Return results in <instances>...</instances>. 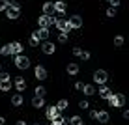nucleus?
I'll use <instances>...</instances> for the list:
<instances>
[{"mask_svg":"<svg viewBox=\"0 0 129 125\" xmlns=\"http://www.w3.org/2000/svg\"><path fill=\"white\" fill-rule=\"evenodd\" d=\"M45 116H47V119H51V121H52L54 118H58V116H60V110L56 108V106H49L47 112H45Z\"/></svg>","mask_w":129,"mask_h":125,"instance_id":"nucleus-10","label":"nucleus"},{"mask_svg":"<svg viewBox=\"0 0 129 125\" xmlns=\"http://www.w3.org/2000/svg\"><path fill=\"white\" fill-rule=\"evenodd\" d=\"M52 4H54V13H58V15H64V13H66L64 0H58V2H52Z\"/></svg>","mask_w":129,"mask_h":125,"instance_id":"nucleus-14","label":"nucleus"},{"mask_svg":"<svg viewBox=\"0 0 129 125\" xmlns=\"http://www.w3.org/2000/svg\"><path fill=\"white\" fill-rule=\"evenodd\" d=\"M4 121H6V119H4L2 116H0V125H4Z\"/></svg>","mask_w":129,"mask_h":125,"instance_id":"nucleus-42","label":"nucleus"},{"mask_svg":"<svg viewBox=\"0 0 129 125\" xmlns=\"http://www.w3.org/2000/svg\"><path fill=\"white\" fill-rule=\"evenodd\" d=\"M8 10V0H0V11H6Z\"/></svg>","mask_w":129,"mask_h":125,"instance_id":"nucleus-30","label":"nucleus"},{"mask_svg":"<svg viewBox=\"0 0 129 125\" xmlns=\"http://www.w3.org/2000/svg\"><path fill=\"white\" fill-rule=\"evenodd\" d=\"M0 71H2V65H0Z\"/></svg>","mask_w":129,"mask_h":125,"instance_id":"nucleus-44","label":"nucleus"},{"mask_svg":"<svg viewBox=\"0 0 129 125\" xmlns=\"http://www.w3.org/2000/svg\"><path fill=\"white\" fill-rule=\"evenodd\" d=\"M81 52H82V49H79V47L73 49V54H75V56H81Z\"/></svg>","mask_w":129,"mask_h":125,"instance_id":"nucleus-37","label":"nucleus"},{"mask_svg":"<svg viewBox=\"0 0 129 125\" xmlns=\"http://www.w3.org/2000/svg\"><path fill=\"white\" fill-rule=\"evenodd\" d=\"M122 116H123V118L127 119V118H129V110H123V112H122Z\"/></svg>","mask_w":129,"mask_h":125,"instance_id":"nucleus-40","label":"nucleus"},{"mask_svg":"<svg viewBox=\"0 0 129 125\" xmlns=\"http://www.w3.org/2000/svg\"><path fill=\"white\" fill-rule=\"evenodd\" d=\"M58 41H60V43H66V41H68V32H60Z\"/></svg>","mask_w":129,"mask_h":125,"instance_id":"nucleus-28","label":"nucleus"},{"mask_svg":"<svg viewBox=\"0 0 129 125\" xmlns=\"http://www.w3.org/2000/svg\"><path fill=\"white\" fill-rule=\"evenodd\" d=\"M38 23H39V28H49V26H52V24H54V17L41 15V17L38 19Z\"/></svg>","mask_w":129,"mask_h":125,"instance_id":"nucleus-5","label":"nucleus"},{"mask_svg":"<svg viewBox=\"0 0 129 125\" xmlns=\"http://www.w3.org/2000/svg\"><path fill=\"white\" fill-rule=\"evenodd\" d=\"M82 92L86 93V95H95V86H94V84H84Z\"/></svg>","mask_w":129,"mask_h":125,"instance_id":"nucleus-19","label":"nucleus"},{"mask_svg":"<svg viewBox=\"0 0 129 125\" xmlns=\"http://www.w3.org/2000/svg\"><path fill=\"white\" fill-rule=\"evenodd\" d=\"M32 106H34V108H43V106H45V97L34 95L32 97Z\"/></svg>","mask_w":129,"mask_h":125,"instance_id":"nucleus-13","label":"nucleus"},{"mask_svg":"<svg viewBox=\"0 0 129 125\" xmlns=\"http://www.w3.org/2000/svg\"><path fill=\"white\" fill-rule=\"evenodd\" d=\"M19 15H21L19 8H8V10H6V17H8V19H11V21L19 19Z\"/></svg>","mask_w":129,"mask_h":125,"instance_id":"nucleus-9","label":"nucleus"},{"mask_svg":"<svg viewBox=\"0 0 129 125\" xmlns=\"http://www.w3.org/2000/svg\"><path fill=\"white\" fill-rule=\"evenodd\" d=\"M95 119H99L101 123H109L110 116H109V112H107V110H99V112H97V118H95Z\"/></svg>","mask_w":129,"mask_h":125,"instance_id":"nucleus-16","label":"nucleus"},{"mask_svg":"<svg viewBox=\"0 0 129 125\" xmlns=\"http://www.w3.org/2000/svg\"><path fill=\"white\" fill-rule=\"evenodd\" d=\"M90 118H92V119L97 118V110H90Z\"/></svg>","mask_w":129,"mask_h":125,"instance_id":"nucleus-38","label":"nucleus"},{"mask_svg":"<svg viewBox=\"0 0 129 125\" xmlns=\"http://www.w3.org/2000/svg\"><path fill=\"white\" fill-rule=\"evenodd\" d=\"M0 54H2V56H10V54H13V47H11V43H8V45H4L2 49H0Z\"/></svg>","mask_w":129,"mask_h":125,"instance_id":"nucleus-20","label":"nucleus"},{"mask_svg":"<svg viewBox=\"0 0 129 125\" xmlns=\"http://www.w3.org/2000/svg\"><path fill=\"white\" fill-rule=\"evenodd\" d=\"M11 47H13V54H23V45H21L19 41H15V43H11Z\"/></svg>","mask_w":129,"mask_h":125,"instance_id":"nucleus-22","label":"nucleus"},{"mask_svg":"<svg viewBox=\"0 0 129 125\" xmlns=\"http://www.w3.org/2000/svg\"><path fill=\"white\" fill-rule=\"evenodd\" d=\"M114 45H116V47L123 45V35H116V37H114Z\"/></svg>","mask_w":129,"mask_h":125,"instance_id":"nucleus-26","label":"nucleus"},{"mask_svg":"<svg viewBox=\"0 0 129 125\" xmlns=\"http://www.w3.org/2000/svg\"><path fill=\"white\" fill-rule=\"evenodd\" d=\"M23 101H24V97L21 95V93L11 95V105H13V106H21V105H23Z\"/></svg>","mask_w":129,"mask_h":125,"instance_id":"nucleus-17","label":"nucleus"},{"mask_svg":"<svg viewBox=\"0 0 129 125\" xmlns=\"http://www.w3.org/2000/svg\"><path fill=\"white\" fill-rule=\"evenodd\" d=\"M0 80H10V73H6V71H0Z\"/></svg>","mask_w":129,"mask_h":125,"instance_id":"nucleus-32","label":"nucleus"},{"mask_svg":"<svg viewBox=\"0 0 129 125\" xmlns=\"http://www.w3.org/2000/svg\"><path fill=\"white\" fill-rule=\"evenodd\" d=\"M54 26L60 30V32H69V24H68V19H54Z\"/></svg>","mask_w":129,"mask_h":125,"instance_id":"nucleus-7","label":"nucleus"},{"mask_svg":"<svg viewBox=\"0 0 129 125\" xmlns=\"http://www.w3.org/2000/svg\"><path fill=\"white\" fill-rule=\"evenodd\" d=\"M107 80H109V75H107V71H103V69H97L95 73H94V82H95V84L103 86Z\"/></svg>","mask_w":129,"mask_h":125,"instance_id":"nucleus-2","label":"nucleus"},{"mask_svg":"<svg viewBox=\"0 0 129 125\" xmlns=\"http://www.w3.org/2000/svg\"><path fill=\"white\" fill-rule=\"evenodd\" d=\"M41 51L45 52V54H52V52L56 51V47H54V43H51V41H43V45H41Z\"/></svg>","mask_w":129,"mask_h":125,"instance_id":"nucleus-12","label":"nucleus"},{"mask_svg":"<svg viewBox=\"0 0 129 125\" xmlns=\"http://www.w3.org/2000/svg\"><path fill=\"white\" fill-rule=\"evenodd\" d=\"M0 90L2 92H10L11 90V80H0Z\"/></svg>","mask_w":129,"mask_h":125,"instance_id":"nucleus-21","label":"nucleus"},{"mask_svg":"<svg viewBox=\"0 0 129 125\" xmlns=\"http://www.w3.org/2000/svg\"><path fill=\"white\" fill-rule=\"evenodd\" d=\"M79 123H82V119L79 118V116H73V118L69 119V125H79Z\"/></svg>","mask_w":129,"mask_h":125,"instance_id":"nucleus-27","label":"nucleus"},{"mask_svg":"<svg viewBox=\"0 0 129 125\" xmlns=\"http://www.w3.org/2000/svg\"><path fill=\"white\" fill-rule=\"evenodd\" d=\"M68 24H69V28L71 30H77V28H81V26H82V17L81 15H71L69 17V19H68Z\"/></svg>","mask_w":129,"mask_h":125,"instance_id":"nucleus-4","label":"nucleus"},{"mask_svg":"<svg viewBox=\"0 0 129 125\" xmlns=\"http://www.w3.org/2000/svg\"><path fill=\"white\" fill-rule=\"evenodd\" d=\"M79 106H81L82 110H86L88 108V101H81V103H79Z\"/></svg>","mask_w":129,"mask_h":125,"instance_id":"nucleus-36","label":"nucleus"},{"mask_svg":"<svg viewBox=\"0 0 129 125\" xmlns=\"http://www.w3.org/2000/svg\"><path fill=\"white\" fill-rule=\"evenodd\" d=\"M79 125H84V123H79Z\"/></svg>","mask_w":129,"mask_h":125,"instance_id":"nucleus-45","label":"nucleus"},{"mask_svg":"<svg viewBox=\"0 0 129 125\" xmlns=\"http://www.w3.org/2000/svg\"><path fill=\"white\" fill-rule=\"evenodd\" d=\"M15 88H17V92H19V93L26 90V82H24L23 77H17V78H15Z\"/></svg>","mask_w":129,"mask_h":125,"instance_id":"nucleus-15","label":"nucleus"},{"mask_svg":"<svg viewBox=\"0 0 129 125\" xmlns=\"http://www.w3.org/2000/svg\"><path fill=\"white\" fill-rule=\"evenodd\" d=\"M43 15L54 17V4H52V2H45V4H43Z\"/></svg>","mask_w":129,"mask_h":125,"instance_id":"nucleus-11","label":"nucleus"},{"mask_svg":"<svg viewBox=\"0 0 129 125\" xmlns=\"http://www.w3.org/2000/svg\"><path fill=\"white\" fill-rule=\"evenodd\" d=\"M107 101H109V105H110V106L122 108V106L125 105V95H123V93H116V95H114V93H112V95H110Z\"/></svg>","mask_w":129,"mask_h":125,"instance_id":"nucleus-1","label":"nucleus"},{"mask_svg":"<svg viewBox=\"0 0 129 125\" xmlns=\"http://www.w3.org/2000/svg\"><path fill=\"white\" fill-rule=\"evenodd\" d=\"M34 125H41V123H34Z\"/></svg>","mask_w":129,"mask_h":125,"instance_id":"nucleus-43","label":"nucleus"},{"mask_svg":"<svg viewBox=\"0 0 129 125\" xmlns=\"http://www.w3.org/2000/svg\"><path fill=\"white\" fill-rule=\"evenodd\" d=\"M34 75H36V78H38V80H45L47 78V69L43 67V65H36Z\"/></svg>","mask_w":129,"mask_h":125,"instance_id":"nucleus-8","label":"nucleus"},{"mask_svg":"<svg viewBox=\"0 0 129 125\" xmlns=\"http://www.w3.org/2000/svg\"><path fill=\"white\" fill-rule=\"evenodd\" d=\"M110 95H112V92H110L109 88H107L105 84H103V86L99 88V97H101V99H109Z\"/></svg>","mask_w":129,"mask_h":125,"instance_id":"nucleus-18","label":"nucleus"},{"mask_svg":"<svg viewBox=\"0 0 129 125\" xmlns=\"http://www.w3.org/2000/svg\"><path fill=\"white\" fill-rule=\"evenodd\" d=\"M68 73H69V75H77V73H79V65H77V64H69V65H68Z\"/></svg>","mask_w":129,"mask_h":125,"instance_id":"nucleus-23","label":"nucleus"},{"mask_svg":"<svg viewBox=\"0 0 129 125\" xmlns=\"http://www.w3.org/2000/svg\"><path fill=\"white\" fill-rule=\"evenodd\" d=\"M36 95H38V97H45V93H47V90H45V88H43V86H38V88H36Z\"/></svg>","mask_w":129,"mask_h":125,"instance_id":"nucleus-24","label":"nucleus"},{"mask_svg":"<svg viewBox=\"0 0 129 125\" xmlns=\"http://www.w3.org/2000/svg\"><path fill=\"white\" fill-rule=\"evenodd\" d=\"M56 108H58L60 112H62V110H66V108H68V101H66V99H60L58 105H56Z\"/></svg>","mask_w":129,"mask_h":125,"instance_id":"nucleus-25","label":"nucleus"},{"mask_svg":"<svg viewBox=\"0 0 129 125\" xmlns=\"http://www.w3.org/2000/svg\"><path fill=\"white\" fill-rule=\"evenodd\" d=\"M15 65H17L19 69H28V67H30V60H28L24 54H17V56H15Z\"/></svg>","mask_w":129,"mask_h":125,"instance_id":"nucleus-3","label":"nucleus"},{"mask_svg":"<svg viewBox=\"0 0 129 125\" xmlns=\"http://www.w3.org/2000/svg\"><path fill=\"white\" fill-rule=\"evenodd\" d=\"M116 15V8H109L107 10V17H114Z\"/></svg>","mask_w":129,"mask_h":125,"instance_id":"nucleus-31","label":"nucleus"},{"mask_svg":"<svg viewBox=\"0 0 129 125\" xmlns=\"http://www.w3.org/2000/svg\"><path fill=\"white\" fill-rule=\"evenodd\" d=\"M82 86H84L82 82H77V84H75V88H77V90H82Z\"/></svg>","mask_w":129,"mask_h":125,"instance_id":"nucleus-39","label":"nucleus"},{"mask_svg":"<svg viewBox=\"0 0 129 125\" xmlns=\"http://www.w3.org/2000/svg\"><path fill=\"white\" fill-rule=\"evenodd\" d=\"M32 37L38 39V41H47V37H49V28H39V30H36V32L32 34Z\"/></svg>","mask_w":129,"mask_h":125,"instance_id":"nucleus-6","label":"nucleus"},{"mask_svg":"<svg viewBox=\"0 0 129 125\" xmlns=\"http://www.w3.org/2000/svg\"><path fill=\"white\" fill-rule=\"evenodd\" d=\"M8 8H19V10H21V6H19L17 0H8Z\"/></svg>","mask_w":129,"mask_h":125,"instance_id":"nucleus-29","label":"nucleus"},{"mask_svg":"<svg viewBox=\"0 0 129 125\" xmlns=\"http://www.w3.org/2000/svg\"><path fill=\"white\" fill-rule=\"evenodd\" d=\"M28 43H30V47H38V43H39V41H38V39H34V37H30V39H28Z\"/></svg>","mask_w":129,"mask_h":125,"instance_id":"nucleus-35","label":"nucleus"},{"mask_svg":"<svg viewBox=\"0 0 129 125\" xmlns=\"http://www.w3.org/2000/svg\"><path fill=\"white\" fill-rule=\"evenodd\" d=\"M107 2L110 4V8H116V6H120V0H107Z\"/></svg>","mask_w":129,"mask_h":125,"instance_id":"nucleus-34","label":"nucleus"},{"mask_svg":"<svg viewBox=\"0 0 129 125\" xmlns=\"http://www.w3.org/2000/svg\"><path fill=\"white\" fill-rule=\"evenodd\" d=\"M81 58H82V60H90V52H88V51H82V52H81Z\"/></svg>","mask_w":129,"mask_h":125,"instance_id":"nucleus-33","label":"nucleus"},{"mask_svg":"<svg viewBox=\"0 0 129 125\" xmlns=\"http://www.w3.org/2000/svg\"><path fill=\"white\" fill-rule=\"evenodd\" d=\"M15 125H26V123H24V121H23V119H19V121H17V123H15Z\"/></svg>","mask_w":129,"mask_h":125,"instance_id":"nucleus-41","label":"nucleus"}]
</instances>
